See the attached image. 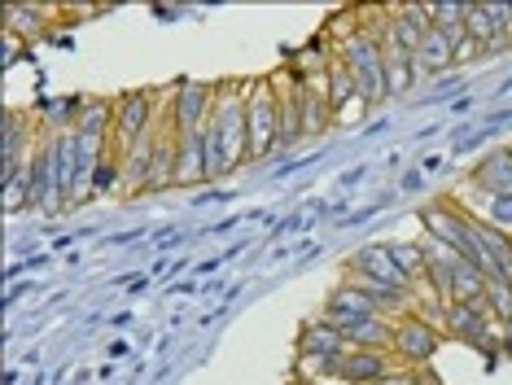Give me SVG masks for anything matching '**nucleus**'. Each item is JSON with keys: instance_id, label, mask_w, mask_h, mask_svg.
I'll return each instance as SVG.
<instances>
[{"instance_id": "nucleus-1", "label": "nucleus", "mask_w": 512, "mask_h": 385, "mask_svg": "<svg viewBox=\"0 0 512 385\" xmlns=\"http://www.w3.org/2000/svg\"><path fill=\"white\" fill-rule=\"evenodd\" d=\"M246 79H224L219 84V101L211 114V127L206 136L215 140V154H219V180L232 175L241 162H250V123H246Z\"/></svg>"}, {"instance_id": "nucleus-2", "label": "nucleus", "mask_w": 512, "mask_h": 385, "mask_svg": "<svg viewBox=\"0 0 512 385\" xmlns=\"http://www.w3.org/2000/svg\"><path fill=\"white\" fill-rule=\"evenodd\" d=\"M386 18H390V14H386ZM337 57H342L346 70L355 75L359 97L368 101V110L390 97V92H386V53H381V31H377V27L351 31L342 44H337Z\"/></svg>"}, {"instance_id": "nucleus-24", "label": "nucleus", "mask_w": 512, "mask_h": 385, "mask_svg": "<svg viewBox=\"0 0 512 385\" xmlns=\"http://www.w3.org/2000/svg\"><path fill=\"white\" fill-rule=\"evenodd\" d=\"M499 355L512 359V324H499Z\"/></svg>"}, {"instance_id": "nucleus-27", "label": "nucleus", "mask_w": 512, "mask_h": 385, "mask_svg": "<svg viewBox=\"0 0 512 385\" xmlns=\"http://www.w3.org/2000/svg\"><path fill=\"white\" fill-rule=\"evenodd\" d=\"M219 267H224V259H206V263H197V272L206 276V272H219Z\"/></svg>"}, {"instance_id": "nucleus-6", "label": "nucleus", "mask_w": 512, "mask_h": 385, "mask_svg": "<svg viewBox=\"0 0 512 385\" xmlns=\"http://www.w3.org/2000/svg\"><path fill=\"white\" fill-rule=\"evenodd\" d=\"M442 333L434 320H425L421 311H407L394 320V337H390V355L399 359V368H425L429 359L438 355L442 346Z\"/></svg>"}, {"instance_id": "nucleus-4", "label": "nucleus", "mask_w": 512, "mask_h": 385, "mask_svg": "<svg viewBox=\"0 0 512 385\" xmlns=\"http://www.w3.org/2000/svg\"><path fill=\"white\" fill-rule=\"evenodd\" d=\"M438 329L456 342H469L486 355V364L499 359V324L491 320V311L482 302H447L438 315Z\"/></svg>"}, {"instance_id": "nucleus-3", "label": "nucleus", "mask_w": 512, "mask_h": 385, "mask_svg": "<svg viewBox=\"0 0 512 385\" xmlns=\"http://www.w3.org/2000/svg\"><path fill=\"white\" fill-rule=\"evenodd\" d=\"M281 105L285 92L272 84V79H250L246 92V123H250V162L267 158L281 140Z\"/></svg>"}, {"instance_id": "nucleus-19", "label": "nucleus", "mask_w": 512, "mask_h": 385, "mask_svg": "<svg viewBox=\"0 0 512 385\" xmlns=\"http://www.w3.org/2000/svg\"><path fill=\"white\" fill-rule=\"evenodd\" d=\"M390 245V254H394V263L403 267L412 280H421L429 272V254H425V237L421 241H386Z\"/></svg>"}, {"instance_id": "nucleus-14", "label": "nucleus", "mask_w": 512, "mask_h": 385, "mask_svg": "<svg viewBox=\"0 0 512 385\" xmlns=\"http://www.w3.org/2000/svg\"><path fill=\"white\" fill-rule=\"evenodd\" d=\"M320 315H324V320H329V324H337V329H346V324L368 320V315H381V311H377V302L364 298V294H359V289H351V285H337L333 294L324 298Z\"/></svg>"}, {"instance_id": "nucleus-17", "label": "nucleus", "mask_w": 512, "mask_h": 385, "mask_svg": "<svg viewBox=\"0 0 512 385\" xmlns=\"http://www.w3.org/2000/svg\"><path fill=\"white\" fill-rule=\"evenodd\" d=\"M381 53H386V92H390V97H403V92L421 79L416 57L407 49H399V44H386V40H381Z\"/></svg>"}, {"instance_id": "nucleus-23", "label": "nucleus", "mask_w": 512, "mask_h": 385, "mask_svg": "<svg viewBox=\"0 0 512 385\" xmlns=\"http://www.w3.org/2000/svg\"><path fill=\"white\" fill-rule=\"evenodd\" d=\"M477 49H482V44H477V40H469V35H464V40L456 44V66L473 62V57H477Z\"/></svg>"}, {"instance_id": "nucleus-13", "label": "nucleus", "mask_w": 512, "mask_h": 385, "mask_svg": "<svg viewBox=\"0 0 512 385\" xmlns=\"http://www.w3.org/2000/svg\"><path fill=\"white\" fill-rule=\"evenodd\" d=\"M298 355H333V359H346L351 355V342H346V333L329 324L324 315L316 320H307L298 329Z\"/></svg>"}, {"instance_id": "nucleus-7", "label": "nucleus", "mask_w": 512, "mask_h": 385, "mask_svg": "<svg viewBox=\"0 0 512 385\" xmlns=\"http://www.w3.org/2000/svg\"><path fill=\"white\" fill-rule=\"evenodd\" d=\"M215 101H219V84L184 79V84L171 92V105H167V119L176 127V136L206 132V127H211V114H215Z\"/></svg>"}, {"instance_id": "nucleus-21", "label": "nucleus", "mask_w": 512, "mask_h": 385, "mask_svg": "<svg viewBox=\"0 0 512 385\" xmlns=\"http://www.w3.org/2000/svg\"><path fill=\"white\" fill-rule=\"evenodd\" d=\"M469 9L473 5H464V0H438V5H429V18H434V27H442V31H464Z\"/></svg>"}, {"instance_id": "nucleus-25", "label": "nucleus", "mask_w": 512, "mask_h": 385, "mask_svg": "<svg viewBox=\"0 0 512 385\" xmlns=\"http://www.w3.org/2000/svg\"><path fill=\"white\" fill-rule=\"evenodd\" d=\"M302 224H307V215H289V219H281V224H276V232H298Z\"/></svg>"}, {"instance_id": "nucleus-22", "label": "nucleus", "mask_w": 512, "mask_h": 385, "mask_svg": "<svg viewBox=\"0 0 512 385\" xmlns=\"http://www.w3.org/2000/svg\"><path fill=\"white\" fill-rule=\"evenodd\" d=\"M421 189H425V171H421V167L403 171V180H399V193H421Z\"/></svg>"}, {"instance_id": "nucleus-20", "label": "nucleus", "mask_w": 512, "mask_h": 385, "mask_svg": "<svg viewBox=\"0 0 512 385\" xmlns=\"http://www.w3.org/2000/svg\"><path fill=\"white\" fill-rule=\"evenodd\" d=\"M464 210H469V206H464ZM473 215H482L491 228H499V232H508V237H512V193H495V197L482 193V202H477Z\"/></svg>"}, {"instance_id": "nucleus-16", "label": "nucleus", "mask_w": 512, "mask_h": 385, "mask_svg": "<svg viewBox=\"0 0 512 385\" xmlns=\"http://www.w3.org/2000/svg\"><path fill=\"white\" fill-rule=\"evenodd\" d=\"M211 158H206V136H180V158H176V184L180 189H197V184H211Z\"/></svg>"}, {"instance_id": "nucleus-18", "label": "nucleus", "mask_w": 512, "mask_h": 385, "mask_svg": "<svg viewBox=\"0 0 512 385\" xmlns=\"http://www.w3.org/2000/svg\"><path fill=\"white\" fill-rule=\"evenodd\" d=\"M482 307L491 311V320H495V324H512V285H508L504 276H486Z\"/></svg>"}, {"instance_id": "nucleus-10", "label": "nucleus", "mask_w": 512, "mask_h": 385, "mask_svg": "<svg viewBox=\"0 0 512 385\" xmlns=\"http://www.w3.org/2000/svg\"><path fill=\"white\" fill-rule=\"evenodd\" d=\"M434 31V18H429V5H399L390 9L386 27H381V40L386 44H399V49H407L416 57V49H421V40Z\"/></svg>"}, {"instance_id": "nucleus-12", "label": "nucleus", "mask_w": 512, "mask_h": 385, "mask_svg": "<svg viewBox=\"0 0 512 385\" xmlns=\"http://www.w3.org/2000/svg\"><path fill=\"white\" fill-rule=\"evenodd\" d=\"M390 372H399V359L390 350H351L342 359V381L351 385H381Z\"/></svg>"}, {"instance_id": "nucleus-11", "label": "nucleus", "mask_w": 512, "mask_h": 385, "mask_svg": "<svg viewBox=\"0 0 512 385\" xmlns=\"http://www.w3.org/2000/svg\"><path fill=\"white\" fill-rule=\"evenodd\" d=\"M464 184L477 189V193H486V197L512 193V145H499V149H491V154L477 158Z\"/></svg>"}, {"instance_id": "nucleus-9", "label": "nucleus", "mask_w": 512, "mask_h": 385, "mask_svg": "<svg viewBox=\"0 0 512 385\" xmlns=\"http://www.w3.org/2000/svg\"><path fill=\"white\" fill-rule=\"evenodd\" d=\"M346 272L372 276V280H381V285H390V289H403V294H412V298H416V280L407 276L399 263H394L390 245H381V241H372V245H359V250L351 254V259H346Z\"/></svg>"}, {"instance_id": "nucleus-15", "label": "nucleus", "mask_w": 512, "mask_h": 385, "mask_svg": "<svg viewBox=\"0 0 512 385\" xmlns=\"http://www.w3.org/2000/svg\"><path fill=\"white\" fill-rule=\"evenodd\" d=\"M464 40V31H442L434 27L421 40V49H416V70L421 75H442V70L456 66V44Z\"/></svg>"}, {"instance_id": "nucleus-26", "label": "nucleus", "mask_w": 512, "mask_h": 385, "mask_svg": "<svg viewBox=\"0 0 512 385\" xmlns=\"http://www.w3.org/2000/svg\"><path fill=\"white\" fill-rule=\"evenodd\" d=\"M359 180H364V167H359V171H351V175H342V189H355Z\"/></svg>"}, {"instance_id": "nucleus-28", "label": "nucleus", "mask_w": 512, "mask_h": 385, "mask_svg": "<svg viewBox=\"0 0 512 385\" xmlns=\"http://www.w3.org/2000/svg\"><path fill=\"white\" fill-rule=\"evenodd\" d=\"M294 385H351V381H342V377H333V381H294Z\"/></svg>"}, {"instance_id": "nucleus-5", "label": "nucleus", "mask_w": 512, "mask_h": 385, "mask_svg": "<svg viewBox=\"0 0 512 385\" xmlns=\"http://www.w3.org/2000/svg\"><path fill=\"white\" fill-rule=\"evenodd\" d=\"M421 228H425V237L442 241L447 250H456L460 259L482 267V250H477V237H473V219H469V210H464L460 202H429V206H421Z\"/></svg>"}, {"instance_id": "nucleus-8", "label": "nucleus", "mask_w": 512, "mask_h": 385, "mask_svg": "<svg viewBox=\"0 0 512 385\" xmlns=\"http://www.w3.org/2000/svg\"><path fill=\"white\" fill-rule=\"evenodd\" d=\"M154 127H158V119H154V92H127V97H119V101H114V132H110L114 158H123L132 145H141Z\"/></svg>"}]
</instances>
